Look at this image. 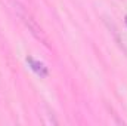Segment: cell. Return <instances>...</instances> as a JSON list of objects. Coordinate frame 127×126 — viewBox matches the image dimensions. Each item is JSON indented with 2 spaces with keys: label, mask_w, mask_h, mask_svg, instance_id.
I'll return each instance as SVG.
<instances>
[{
  "label": "cell",
  "mask_w": 127,
  "mask_h": 126,
  "mask_svg": "<svg viewBox=\"0 0 127 126\" xmlns=\"http://www.w3.org/2000/svg\"><path fill=\"white\" fill-rule=\"evenodd\" d=\"M27 63L30 64L31 70L37 74V76H40V77H46V76H47V67H46L43 63L35 61V60L31 58V57H28V58H27Z\"/></svg>",
  "instance_id": "obj_2"
},
{
  "label": "cell",
  "mask_w": 127,
  "mask_h": 126,
  "mask_svg": "<svg viewBox=\"0 0 127 126\" xmlns=\"http://www.w3.org/2000/svg\"><path fill=\"white\" fill-rule=\"evenodd\" d=\"M18 16L22 19V22L25 24V27L28 28V31H31V34L37 39V40H40L43 45H46V46H49V39H47V36H46V33L43 31V28L37 24V21L32 18L31 15L24 9V7H18Z\"/></svg>",
  "instance_id": "obj_1"
},
{
  "label": "cell",
  "mask_w": 127,
  "mask_h": 126,
  "mask_svg": "<svg viewBox=\"0 0 127 126\" xmlns=\"http://www.w3.org/2000/svg\"><path fill=\"white\" fill-rule=\"evenodd\" d=\"M126 24H127V16H126Z\"/></svg>",
  "instance_id": "obj_3"
}]
</instances>
